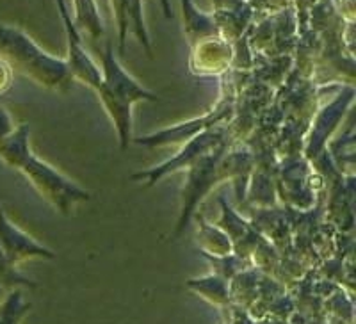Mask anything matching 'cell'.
Listing matches in <instances>:
<instances>
[{
    "instance_id": "cell-1",
    "label": "cell",
    "mask_w": 356,
    "mask_h": 324,
    "mask_svg": "<svg viewBox=\"0 0 356 324\" xmlns=\"http://www.w3.org/2000/svg\"><path fill=\"white\" fill-rule=\"evenodd\" d=\"M100 56L102 86L97 91L98 98L106 107L107 114L116 127L120 146L125 150L130 143L132 129V106L138 102H159L157 95L145 90L136 79H132L118 63L111 43L98 52Z\"/></svg>"
},
{
    "instance_id": "cell-2",
    "label": "cell",
    "mask_w": 356,
    "mask_h": 324,
    "mask_svg": "<svg viewBox=\"0 0 356 324\" xmlns=\"http://www.w3.org/2000/svg\"><path fill=\"white\" fill-rule=\"evenodd\" d=\"M0 56L47 90L66 93L75 82L65 59L44 52L33 38L15 25L0 24Z\"/></svg>"
},
{
    "instance_id": "cell-3",
    "label": "cell",
    "mask_w": 356,
    "mask_h": 324,
    "mask_svg": "<svg viewBox=\"0 0 356 324\" xmlns=\"http://www.w3.org/2000/svg\"><path fill=\"white\" fill-rule=\"evenodd\" d=\"M22 173L31 180L36 191L47 202H50L63 216H68L81 202H89L91 195L75 182L66 179L56 168L31 154L20 166Z\"/></svg>"
},
{
    "instance_id": "cell-4",
    "label": "cell",
    "mask_w": 356,
    "mask_h": 324,
    "mask_svg": "<svg viewBox=\"0 0 356 324\" xmlns=\"http://www.w3.org/2000/svg\"><path fill=\"white\" fill-rule=\"evenodd\" d=\"M227 143V130L221 129V127H214V129L207 130L203 134L196 136L195 139H191L184 150L180 154H177V157L170 159L168 162L161 164V166L154 168L150 171H141V173L132 175V180H143L148 186H155V182L164 177L168 173H173V171L184 170V168H189L191 164H195L200 157H203L205 154L212 152L218 146L225 145Z\"/></svg>"
},
{
    "instance_id": "cell-5",
    "label": "cell",
    "mask_w": 356,
    "mask_h": 324,
    "mask_svg": "<svg viewBox=\"0 0 356 324\" xmlns=\"http://www.w3.org/2000/svg\"><path fill=\"white\" fill-rule=\"evenodd\" d=\"M57 8L61 13V20L66 29V43H68V56H66V66H68L70 73H72L73 81H79L91 88L93 91L100 90L102 86V70L100 66L95 65V61L86 52L84 45H82L81 34L73 25L70 13L66 11V6L63 2H57Z\"/></svg>"
},
{
    "instance_id": "cell-6",
    "label": "cell",
    "mask_w": 356,
    "mask_h": 324,
    "mask_svg": "<svg viewBox=\"0 0 356 324\" xmlns=\"http://www.w3.org/2000/svg\"><path fill=\"white\" fill-rule=\"evenodd\" d=\"M232 114V106L230 104H221L218 109H214L212 113L205 114L202 118H196V120H189V122H184L180 125L170 127L166 130H161V132H155L152 136H143V138L134 139L138 145L143 146H168V145H178V143H189L191 139H195L196 136L203 134L207 130L219 127V123L225 122L227 118H230Z\"/></svg>"
},
{
    "instance_id": "cell-7",
    "label": "cell",
    "mask_w": 356,
    "mask_h": 324,
    "mask_svg": "<svg viewBox=\"0 0 356 324\" xmlns=\"http://www.w3.org/2000/svg\"><path fill=\"white\" fill-rule=\"evenodd\" d=\"M0 248L11 264H17L29 257H44V259L54 257L47 248L38 244L33 237H29L25 232L15 227L4 214L2 207H0Z\"/></svg>"
},
{
    "instance_id": "cell-8",
    "label": "cell",
    "mask_w": 356,
    "mask_h": 324,
    "mask_svg": "<svg viewBox=\"0 0 356 324\" xmlns=\"http://www.w3.org/2000/svg\"><path fill=\"white\" fill-rule=\"evenodd\" d=\"M114 17L118 24V43H120V54L125 52L127 34L132 33L145 49L146 56H152L150 38L146 31L145 15H143V2H113Z\"/></svg>"
},
{
    "instance_id": "cell-9",
    "label": "cell",
    "mask_w": 356,
    "mask_h": 324,
    "mask_svg": "<svg viewBox=\"0 0 356 324\" xmlns=\"http://www.w3.org/2000/svg\"><path fill=\"white\" fill-rule=\"evenodd\" d=\"M232 61V47L227 40H222V36L209 38L195 45V54L191 59V72L205 73V75H212V73H219L227 68Z\"/></svg>"
},
{
    "instance_id": "cell-10",
    "label": "cell",
    "mask_w": 356,
    "mask_h": 324,
    "mask_svg": "<svg viewBox=\"0 0 356 324\" xmlns=\"http://www.w3.org/2000/svg\"><path fill=\"white\" fill-rule=\"evenodd\" d=\"M73 8L77 17L75 20L72 18L73 25L79 31V34L84 33L89 40H93L95 43V52H100L106 47V29L102 24V18L97 11V2H73Z\"/></svg>"
},
{
    "instance_id": "cell-11",
    "label": "cell",
    "mask_w": 356,
    "mask_h": 324,
    "mask_svg": "<svg viewBox=\"0 0 356 324\" xmlns=\"http://www.w3.org/2000/svg\"><path fill=\"white\" fill-rule=\"evenodd\" d=\"M31 129L27 123L20 127H15L11 134L0 143V159L8 164V166L20 170V166L25 162V159L33 154L31 152V143H29Z\"/></svg>"
},
{
    "instance_id": "cell-12",
    "label": "cell",
    "mask_w": 356,
    "mask_h": 324,
    "mask_svg": "<svg viewBox=\"0 0 356 324\" xmlns=\"http://www.w3.org/2000/svg\"><path fill=\"white\" fill-rule=\"evenodd\" d=\"M182 8L184 18H186V33L191 38V45H196V43L209 40V38L221 36L214 18L196 11L195 4H191V2H182Z\"/></svg>"
},
{
    "instance_id": "cell-13",
    "label": "cell",
    "mask_w": 356,
    "mask_h": 324,
    "mask_svg": "<svg viewBox=\"0 0 356 324\" xmlns=\"http://www.w3.org/2000/svg\"><path fill=\"white\" fill-rule=\"evenodd\" d=\"M13 81H15L13 65L4 56H0V97H4L11 90Z\"/></svg>"
},
{
    "instance_id": "cell-14",
    "label": "cell",
    "mask_w": 356,
    "mask_h": 324,
    "mask_svg": "<svg viewBox=\"0 0 356 324\" xmlns=\"http://www.w3.org/2000/svg\"><path fill=\"white\" fill-rule=\"evenodd\" d=\"M17 296H13L9 300V303H6V307L0 310V324H17V317H15V310H17Z\"/></svg>"
},
{
    "instance_id": "cell-15",
    "label": "cell",
    "mask_w": 356,
    "mask_h": 324,
    "mask_svg": "<svg viewBox=\"0 0 356 324\" xmlns=\"http://www.w3.org/2000/svg\"><path fill=\"white\" fill-rule=\"evenodd\" d=\"M15 276V271H13V264L6 259L2 248H0V282H9V280Z\"/></svg>"
}]
</instances>
